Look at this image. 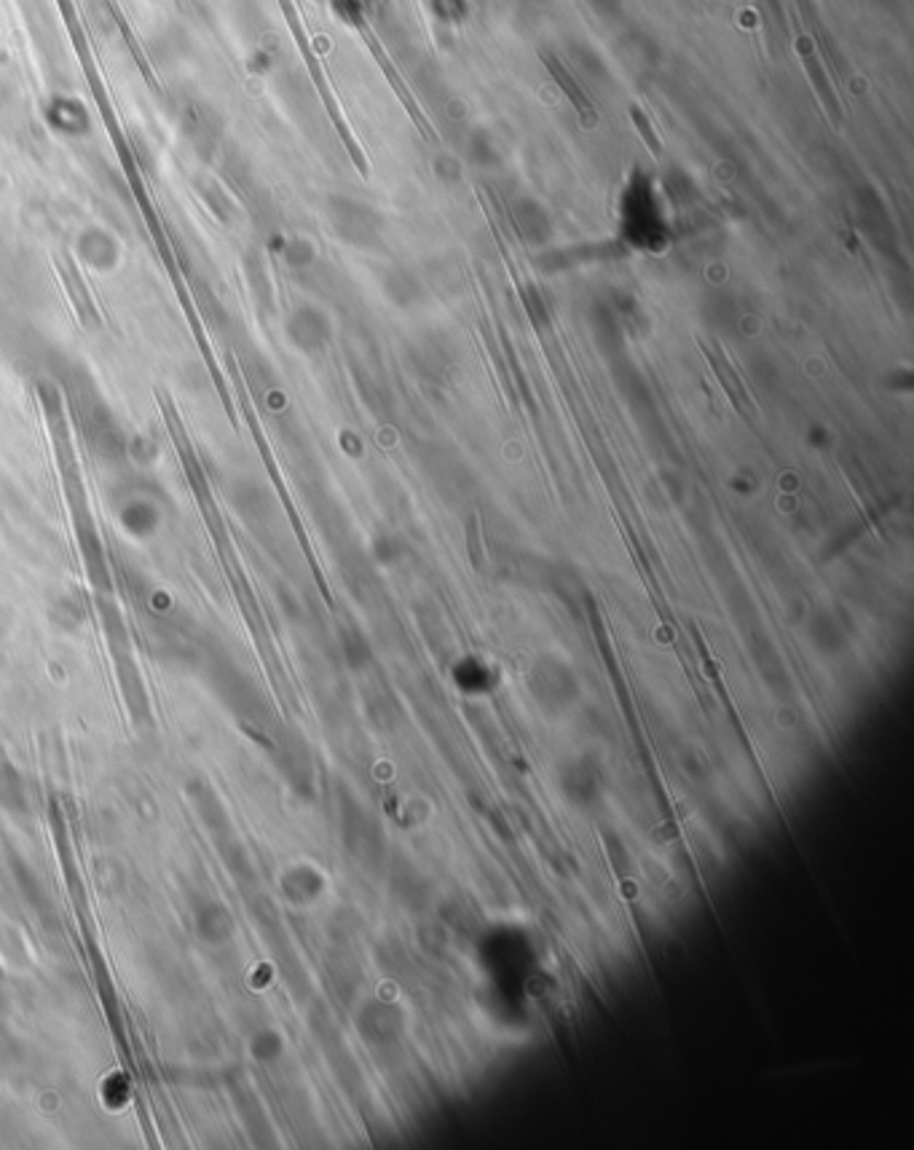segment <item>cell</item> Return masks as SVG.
<instances>
[{
  "label": "cell",
  "mask_w": 914,
  "mask_h": 1150,
  "mask_svg": "<svg viewBox=\"0 0 914 1150\" xmlns=\"http://www.w3.org/2000/svg\"><path fill=\"white\" fill-rule=\"evenodd\" d=\"M46 118L59 132L65 134H86L92 127V118L89 110L83 108L81 99L75 97H51V103L46 105Z\"/></svg>",
  "instance_id": "obj_1"
}]
</instances>
